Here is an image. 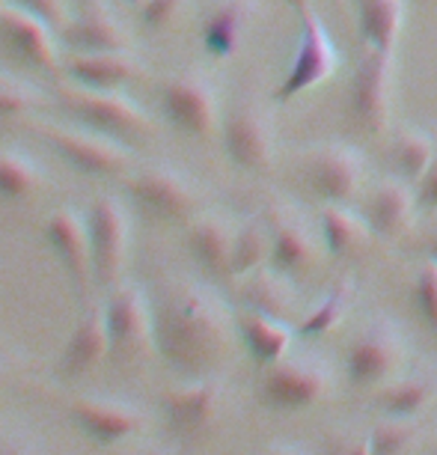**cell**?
Returning <instances> with one entry per match:
<instances>
[{
	"label": "cell",
	"mask_w": 437,
	"mask_h": 455,
	"mask_svg": "<svg viewBox=\"0 0 437 455\" xmlns=\"http://www.w3.org/2000/svg\"><path fill=\"white\" fill-rule=\"evenodd\" d=\"M155 351L182 378H209L229 357L235 319L211 289L191 280L167 283L152 300Z\"/></svg>",
	"instance_id": "6da1fadb"
},
{
	"label": "cell",
	"mask_w": 437,
	"mask_h": 455,
	"mask_svg": "<svg viewBox=\"0 0 437 455\" xmlns=\"http://www.w3.org/2000/svg\"><path fill=\"white\" fill-rule=\"evenodd\" d=\"M396 51L366 48L348 84V114L366 134H384L396 105Z\"/></svg>",
	"instance_id": "7a4b0ae2"
},
{
	"label": "cell",
	"mask_w": 437,
	"mask_h": 455,
	"mask_svg": "<svg viewBox=\"0 0 437 455\" xmlns=\"http://www.w3.org/2000/svg\"><path fill=\"white\" fill-rule=\"evenodd\" d=\"M63 105L81 125L110 134L116 140L155 134V119L149 116V110L131 96H125L123 90H90L68 84L63 90Z\"/></svg>",
	"instance_id": "3957f363"
},
{
	"label": "cell",
	"mask_w": 437,
	"mask_h": 455,
	"mask_svg": "<svg viewBox=\"0 0 437 455\" xmlns=\"http://www.w3.org/2000/svg\"><path fill=\"white\" fill-rule=\"evenodd\" d=\"M161 110L179 134L205 140L220 128V101L211 78L200 68H185L164 78L158 90Z\"/></svg>",
	"instance_id": "277c9868"
},
{
	"label": "cell",
	"mask_w": 437,
	"mask_h": 455,
	"mask_svg": "<svg viewBox=\"0 0 437 455\" xmlns=\"http://www.w3.org/2000/svg\"><path fill=\"white\" fill-rule=\"evenodd\" d=\"M110 357L119 363L143 360L155 351V313L152 298L134 283H116L105 300Z\"/></svg>",
	"instance_id": "5b68a950"
},
{
	"label": "cell",
	"mask_w": 437,
	"mask_h": 455,
	"mask_svg": "<svg viewBox=\"0 0 437 455\" xmlns=\"http://www.w3.org/2000/svg\"><path fill=\"white\" fill-rule=\"evenodd\" d=\"M42 140L57 152L72 170L83 176L110 179V176H128L134 158L131 149L110 134L92 132V128H66V125H42Z\"/></svg>",
	"instance_id": "8992f818"
},
{
	"label": "cell",
	"mask_w": 437,
	"mask_h": 455,
	"mask_svg": "<svg viewBox=\"0 0 437 455\" xmlns=\"http://www.w3.org/2000/svg\"><path fill=\"white\" fill-rule=\"evenodd\" d=\"M298 21H301V39H298V51L289 72L282 75V81L274 90V101H289L306 90L322 87L339 68V51L333 45L328 24L315 12V6L298 12Z\"/></svg>",
	"instance_id": "52a82bcc"
},
{
	"label": "cell",
	"mask_w": 437,
	"mask_h": 455,
	"mask_svg": "<svg viewBox=\"0 0 437 455\" xmlns=\"http://www.w3.org/2000/svg\"><path fill=\"white\" fill-rule=\"evenodd\" d=\"M301 173L313 194H319L324 203L348 205L357 200L366 179V158L357 146L346 140H328L304 149Z\"/></svg>",
	"instance_id": "ba28073f"
},
{
	"label": "cell",
	"mask_w": 437,
	"mask_h": 455,
	"mask_svg": "<svg viewBox=\"0 0 437 455\" xmlns=\"http://www.w3.org/2000/svg\"><path fill=\"white\" fill-rule=\"evenodd\" d=\"M125 188L140 209L161 223H191L200 214V191L185 173L155 164L128 173Z\"/></svg>",
	"instance_id": "9c48e42d"
},
{
	"label": "cell",
	"mask_w": 437,
	"mask_h": 455,
	"mask_svg": "<svg viewBox=\"0 0 437 455\" xmlns=\"http://www.w3.org/2000/svg\"><path fill=\"white\" fill-rule=\"evenodd\" d=\"M333 387L330 369L313 357H282L265 372L259 384V399L265 408L280 414L313 408L328 396Z\"/></svg>",
	"instance_id": "30bf717a"
},
{
	"label": "cell",
	"mask_w": 437,
	"mask_h": 455,
	"mask_svg": "<svg viewBox=\"0 0 437 455\" xmlns=\"http://www.w3.org/2000/svg\"><path fill=\"white\" fill-rule=\"evenodd\" d=\"M405 339L393 322H372L348 342L346 375L351 387L369 390L390 384L405 363Z\"/></svg>",
	"instance_id": "8fae6325"
},
{
	"label": "cell",
	"mask_w": 437,
	"mask_h": 455,
	"mask_svg": "<svg viewBox=\"0 0 437 455\" xmlns=\"http://www.w3.org/2000/svg\"><path fill=\"white\" fill-rule=\"evenodd\" d=\"M224 137V152L235 167L262 173L274 164L277 152V134H274V119L259 101H238L220 123Z\"/></svg>",
	"instance_id": "7c38bea8"
},
{
	"label": "cell",
	"mask_w": 437,
	"mask_h": 455,
	"mask_svg": "<svg viewBox=\"0 0 437 455\" xmlns=\"http://www.w3.org/2000/svg\"><path fill=\"white\" fill-rule=\"evenodd\" d=\"M92 271L99 286L114 289L123 277L128 244H131V214L114 196H99L87 212Z\"/></svg>",
	"instance_id": "4fadbf2b"
},
{
	"label": "cell",
	"mask_w": 437,
	"mask_h": 455,
	"mask_svg": "<svg viewBox=\"0 0 437 455\" xmlns=\"http://www.w3.org/2000/svg\"><path fill=\"white\" fill-rule=\"evenodd\" d=\"M45 242L51 251H54L57 262L63 265L72 289L78 291V298L87 304L90 286H92V280H96L87 214H81L78 209H72V205H60V209L51 212V218L45 223Z\"/></svg>",
	"instance_id": "5bb4252c"
},
{
	"label": "cell",
	"mask_w": 437,
	"mask_h": 455,
	"mask_svg": "<svg viewBox=\"0 0 437 455\" xmlns=\"http://www.w3.org/2000/svg\"><path fill=\"white\" fill-rule=\"evenodd\" d=\"M0 48L10 57L21 60L24 66L39 68V72L54 75L63 68L57 28H51L48 21L36 19V15L24 12L15 4L4 6V12H0Z\"/></svg>",
	"instance_id": "9a60e30c"
},
{
	"label": "cell",
	"mask_w": 437,
	"mask_h": 455,
	"mask_svg": "<svg viewBox=\"0 0 437 455\" xmlns=\"http://www.w3.org/2000/svg\"><path fill=\"white\" fill-rule=\"evenodd\" d=\"M271 229V268L289 277H301L319 259V242L304 214L286 203H271L265 212Z\"/></svg>",
	"instance_id": "2e32d148"
},
{
	"label": "cell",
	"mask_w": 437,
	"mask_h": 455,
	"mask_svg": "<svg viewBox=\"0 0 437 455\" xmlns=\"http://www.w3.org/2000/svg\"><path fill=\"white\" fill-rule=\"evenodd\" d=\"M224 405V384L214 378H185V384L164 390L161 414L170 432L179 437H196L209 428Z\"/></svg>",
	"instance_id": "e0dca14e"
},
{
	"label": "cell",
	"mask_w": 437,
	"mask_h": 455,
	"mask_svg": "<svg viewBox=\"0 0 437 455\" xmlns=\"http://www.w3.org/2000/svg\"><path fill=\"white\" fill-rule=\"evenodd\" d=\"M72 423L81 428L90 441L101 446H114L128 441L146 426V417L140 408L128 405L123 399H107V396H83L75 399L68 408Z\"/></svg>",
	"instance_id": "ac0fdd59"
},
{
	"label": "cell",
	"mask_w": 437,
	"mask_h": 455,
	"mask_svg": "<svg viewBox=\"0 0 437 455\" xmlns=\"http://www.w3.org/2000/svg\"><path fill=\"white\" fill-rule=\"evenodd\" d=\"M60 39L72 48V54L92 51H131V36L105 0H83V6L60 30Z\"/></svg>",
	"instance_id": "d6986e66"
},
{
	"label": "cell",
	"mask_w": 437,
	"mask_h": 455,
	"mask_svg": "<svg viewBox=\"0 0 437 455\" xmlns=\"http://www.w3.org/2000/svg\"><path fill=\"white\" fill-rule=\"evenodd\" d=\"M68 81L90 90H123L128 84L143 81L149 68L134 51H92V54H72L63 60Z\"/></svg>",
	"instance_id": "ffe728a7"
},
{
	"label": "cell",
	"mask_w": 437,
	"mask_h": 455,
	"mask_svg": "<svg viewBox=\"0 0 437 455\" xmlns=\"http://www.w3.org/2000/svg\"><path fill=\"white\" fill-rule=\"evenodd\" d=\"M256 15H259V0H218L200 24L203 51L214 60L233 57L244 45Z\"/></svg>",
	"instance_id": "44dd1931"
},
{
	"label": "cell",
	"mask_w": 437,
	"mask_h": 455,
	"mask_svg": "<svg viewBox=\"0 0 437 455\" xmlns=\"http://www.w3.org/2000/svg\"><path fill=\"white\" fill-rule=\"evenodd\" d=\"M110 357V337L105 322V307L83 304L81 322L75 324L68 337L63 357H60V375L63 378H81L90 369H96L101 360Z\"/></svg>",
	"instance_id": "7402d4cb"
},
{
	"label": "cell",
	"mask_w": 437,
	"mask_h": 455,
	"mask_svg": "<svg viewBox=\"0 0 437 455\" xmlns=\"http://www.w3.org/2000/svg\"><path fill=\"white\" fill-rule=\"evenodd\" d=\"M417 191L401 182V179H384L366 196L363 218L369 229L381 238H399L405 235L417 214Z\"/></svg>",
	"instance_id": "603a6c76"
},
{
	"label": "cell",
	"mask_w": 437,
	"mask_h": 455,
	"mask_svg": "<svg viewBox=\"0 0 437 455\" xmlns=\"http://www.w3.org/2000/svg\"><path fill=\"white\" fill-rule=\"evenodd\" d=\"M235 233L238 227L229 218H224V214H196L187 223L185 242L200 268H205L209 274H226L229 277Z\"/></svg>",
	"instance_id": "cb8c5ba5"
},
{
	"label": "cell",
	"mask_w": 437,
	"mask_h": 455,
	"mask_svg": "<svg viewBox=\"0 0 437 455\" xmlns=\"http://www.w3.org/2000/svg\"><path fill=\"white\" fill-rule=\"evenodd\" d=\"M244 300L250 310H259L265 315L282 322H301V300H298V289L291 286L289 274L274 271L265 265L250 277H244Z\"/></svg>",
	"instance_id": "d4e9b609"
},
{
	"label": "cell",
	"mask_w": 437,
	"mask_h": 455,
	"mask_svg": "<svg viewBox=\"0 0 437 455\" xmlns=\"http://www.w3.org/2000/svg\"><path fill=\"white\" fill-rule=\"evenodd\" d=\"M235 324H238V337H242L244 348L250 351V357L262 366H271L286 357L291 348V339H295V333H298L291 328V322L274 319V315L250 310V307L238 315Z\"/></svg>",
	"instance_id": "484cf974"
},
{
	"label": "cell",
	"mask_w": 437,
	"mask_h": 455,
	"mask_svg": "<svg viewBox=\"0 0 437 455\" xmlns=\"http://www.w3.org/2000/svg\"><path fill=\"white\" fill-rule=\"evenodd\" d=\"M319 233L324 251L333 256H357L372 242V229L366 218L351 212L342 203H324L319 209Z\"/></svg>",
	"instance_id": "4316f807"
},
{
	"label": "cell",
	"mask_w": 437,
	"mask_h": 455,
	"mask_svg": "<svg viewBox=\"0 0 437 455\" xmlns=\"http://www.w3.org/2000/svg\"><path fill=\"white\" fill-rule=\"evenodd\" d=\"M357 30L366 48L396 51L405 28V0H354Z\"/></svg>",
	"instance_id": "83f0119b"
},
{
	"label": "cell",
	"mask_w": 437,
	"mask_h": 455,
	"mask_svg": "<svg viewBox=\"0 0 437 455\" xmlns=\"http://www.w3.org/2000/svg\"><path fill=\"white\" fill-rule=\"evenodd\" d=\"M437 399V369L434 372H417L410 378H399V381L387 384L375 405L384 417H405L417 419L423 411Z\"/></svg>",
	"instance_id": "f1b7e54d"
},
{
	"label": "cell",
	"mask_w": 437,
	"mask_h": 455,
	"mask_svg": "<svg viewBox=\"0 0 437 455\" xmlns=\"http://www.w3.org/2000/svg\"><path fill=\"white\" fill-rule=\"evenodd\" d=\"M45 185V170L21 149H0V200L24 203Z\"/></svg>",
	"instance_id": "f546056e"
},
{
	"label": "cell",
	"mask_w": 437,
	"mask_h": 455,
	"mask_svg": "<svg viewBox=\"0 0 437 455\" xmlns=\"http://www.w3.org/2000/svg\"><path fill=\"white\" fill-rule=\"evenodd\" d=\"M271 262V229L265 218H250L238 227L229 277H250Z\"/></svg>",
	"instance_id": "4dcf8cb0"
},
{
	"label": "cell",
	"mask_w": 437,
	"mask_h": 455,
	"mask_svg": "<svg viewBox=\"0 0 437 455\" xmlns=\"http://www.w3.org/2000/svg\"><path fill=\"white\" fill-rule=\"evenodd\" d=\"M351 298H354V280L339 277L328 291H324V298L319 304L301 315V322L295 324V331L301 333V337H324V333L333 331L342 319H346Z\"/></svg>",
	"instance_id": "1f68e13d"
},
{
	"label": "cell",
	"mask_w": 437,
	"mask_h": 455,
	"mask_svg": "<svg viewBox=\"0 0 437 455\" xmlns=\"http://www.w3.org/2000/svg\"><path fill=\"white\" fill-rule=\"evenodd\" d=\"M434 152H437V140L432 134L419 132V128H401L393 137V161H396V170L401 173V179H408L414 185L425 176Z\"/></svg>",
	"instance_id": "d6a6232c"
},
{
	"label": "cell",
	"mask_w": 437,
	"mask_h": 455,
	"mask_svg": "<svg viewBox=\"0 0 437 455\" xmlns=\"http://www.w3.org/2000/svg\"><path fill=\"white\" fill-rule=\"evenodd\" d=\"M417 419L405 417H384L369 432L372 455H408L410 446L417 443Z\"/></svg>",
	"instance_id": "836d02e7"
},
{
	"label": "cell",
	"mask_w": 437,
	"mask_h": 455,
	"mask_svg": "<svg viewBox=\"0 0 437 455\" xmlns=\"http://www.w3.org/2000/svg\"><path fill=\"white\" fill-rule=\"evenodd\" d=\"M414 304L423 324L432 337H437V262L425 259L414 277Z\"/></svg>",
	"instance_id": "e575fe53"
},
{
	"label": "cell",
	"mask_w": 437,
	"mask_h": 455,
	"mask_svg": "<svg viewBox=\"0 0 437 455\" xmlns=\"http://www.w3.org/2000/svg\"><path fill=\"white\" fill-rule=\"evenodd\" d=\"M185 6H187V0H140L137 10H140V24L146 30L161 33L182 15Z\"/></svg>",
	"instance_id": "d590c367"
},
{
	"label": "cell",
	"mask_w": 437,
	"mask_h": 455,
	"mask_svg": "<svg viewBox=\"0 0 437 455\" xmlns=\"http://www.w3.org/2000/svg\"><path fill=\"white\" fill-rule=\"evenodd\" d=\"M39 96L28 84L15 78H0V116H21L30 108H36Z\"/></svg>",
	"instance_id": "8d00e7d4"
},
{
	"label": "cell",
	"mask_w": 437,
	"mask_h": 455,
	"mask_svg": "<svg viewBox=\"0 0 437 455\" xmlns=\"http://www.w3.org/2000/svg\"><path fill=\"white\" fill-rule=\"evenodd\" d=\"M15 6H21L24 12L36 15V19L48 21L51 28L63 30V24L68 21V10L66 0H12Z\"/></svg>",
	"instance_id": "74e56055"
},
{
	"label": "cell",
	"mask_w": 437,
	"mask_h": 455,
	"mask_svg": "<svg viewBox=\"0 0 437 455\" xmlns=\"http://www.w3.org/2000/svg\"><path fill=\"white\" fill-rule=\"evenodd\" d=\"M417 200L423 209L437 212V152H434L432 164H428V170H425V176L417 182Z\"/></svg>",
	"instance_id": "f35d334b"
},
{
	"label": "cell",
	"mask_w": 437,
	"mask_h": 455,
	"mask_svg": "<svg viewBox=\"0 0 437 455\" xmlns=\"http://www.w3.org/2000/svg\"><path fill=\"white\" fill-rule=\"evenodd\" d=\"M330 455H372V441L369 435H351V437H337Z\"/></svg>",
	"instance_id": "ab89813d"
},
{
	"label": "cell",
	"mask_w": 437,
	"mask_h": 455,
	"mask_svg": "<svg viewBox=\"0 0 437 455\" xmlns=\"http://www.w3.org/2000/svg\"><path fill=\"white\" fill-rule=\"evenodd\" d=\"M0 455H33V450L24 441H12V437H0Z\"/></svg>",
	"instance_id": "60d3db41"
},
{
	"label": "cell",
	"mask_w": 437,
	"mask_h": 455,
	"mask_svg": "<svg viewBox=\"0 0 437 455\" xmlns=\"http://www.w3.org/2000/svg\"><path fill=\"white\" fill-rule=\"evenodd\" d=\"M262 455H304L298 446H268Z\"/></svg>",
	"instance_id": "b9f144b4"
},
{
	"label": "cell",
	"mask_w": 437,
	"mask_h": 455,
	"mask_svg": "<svg viewBox=\"0 0 437 455\" xmlns=\"http://www.w3.org/2000/svg\"><path fill=\"white\" fill-rule=\"evenodd\" d=\"M428 259L437 262V227L432 229V235H428Z\"/></svg>",
	"instance_id": "7bdbcfd3"
},
{
	"label": "cell",
	"mask_w": 437,
	"mask_h": 455,
	"mask_svg": "<svg viewBox=\"0 0 437 455\" xmlns=\"http://www.w3.org/2000/svg\"><path fill=\"white\" fill-rule=\"evenodd\" d=\"M286 4H289L295 12H304V10H310V6H313V0H286Z\"/></svg>",
	"instance_id": "ee69618b"
},
{
	"label": "cell",
	"mask_w": 437,
	"mask_h": 455,
	"mask_svg": "<svg viewBox=\"0 0 437 455\" xmlns=\"http://www.w3.org/2000/svg\"><path fill=\"white\" fill-rule=\"evenodd\" d=\"M131 455H167L164 450H155V446H146V450H137Z\"/></svg>",
	"instance_id": "f6af8a7d"
},
{
	"label": "cell",
	"mask_w": 437,
	"mask_h": 455,
	"mask_svg": "<svg viewBox=\"0 0 437 455\" xmlns=\"http://www.w3.org/2000/svg\"><path fill=\"white\" fill-rule=\"evenodd\" d=\"M125 4H131V6H137V4H140V0H125Z\"/></svg>",
	"instance_id": "bcb514c9"
},
{
	"label": "cell",
	"mask_w": 437,
	"mask_h": 455,
	"mask_svg": "<svg viewBox=\"0 0 437 455\" xmlns=\"http://www.w3.org/2000/svg\"><path fill=\"white\" fill-rule=\"evenodd\" d=\"M4 6H6V4H4V0H0V12H4Z\"/></svg>",
	"instance_id": "7dc6e473"
},
{
	"label": "cell",
	"mask_w": 437,
	"mask_h": 455,
	"mask_svg": "<svg viewBox=\"0 0 437 455\" xmlns=\"http://www.w3.org/2000/svg\"><path fill=\"white\" fill-rule=\"evenodd\" d=\"M0 375H4V366H0Z\"/></svg>",
	"instance_id": "c3c4849f"
},
{
	"label": "cell",
	"mask_w": 437,
	"mask_h": 455,
	"mask_svg": "<svg viewBox=\"0 0 437 455\" xmlns=\"http://www.w3.org/2000/svg\"><path fill=\"white\" fill-rule=\"evenodd\" d=\"M432 455H437V446H434V452H432Z\"/></svg>",
	"instance_id": "681fc988"
}]
</instances>
